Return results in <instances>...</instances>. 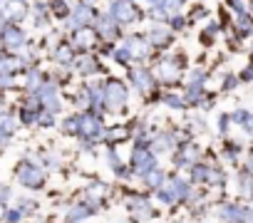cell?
I'll return each mask as SVG.
<instances>
[{"instance_id":"2e32d148","label":"cell","mask_w":253,"mask_h":223,"mask_svg":"<svg viewBox=\"0 0 253 223\" xmlns=\"http://www.w3.org/2000/svg\"><path fill=\"white\" fill-rule=\"evenodd\" d=\"M97 211H99V206L84 198V201H80V203H72V206L67 208V221H70V223H82L84 218L94 216Z\"/></svg>"},{"instance_id":"4dcf8cb0","label":"cell","mask_w":253,"mask_h":223,"mask_svg":"<svg viewBox=\"0 0 253 223\" xmlns=\"http://www.w3.org/2000/svg\"><path fill=\"white\" fill-rule=\"evenodd\" d=\"M169 25H171V30H184L186 20H184V15H174V18H169Z\"/></svg>"},{"instance_id":"83f0119b","label":"cell","mask_w":253,"mask_h":223,"mask_svg":"<svg viewBox=\"0 0 253 223\" xmlns=\"http://www.w3.org/2000/svg\"><path fill=\"white\" fill-rule=\"evenodd\" d=\"M62 132L70 134V137H80V114L77 117H67L62 122Z\"/></svg>"},{"instance_id":"484cf974","label":"cell","mask_w":253,"mask_h":223,"mask_svg":"<svg viewBox=\"0 0 253 223\" xmlns=\"http://www.w3.org/2000/svg\"><path fill=\"white\" fill-rule=\"evenodd\" d=\"M162 104L169 107V109H186V99H184V94H176V92H167V94L162 97Z\"/></svg>"},{"instance_id":"f35d334b","label":"cell","mask_w":253,"mask_h":223,"mask_svg":"<svg viewBox=\"0 0 253 223\" xmlns=\"http://www.w3.org/2000/svg\"><path fill=\"white\" fill-rule=\"evenodd\" d=\"M176 223H186V221H176Z\"/></svg>"},{"instance_id":"f1b7e54d","label":"cell","mask_w":253,"mask_h":223,"mask_svg":"<svg viewBox=\"0 0 253 223\" xmlns=\"http://www.w3.org/2000/svg\"><path fill=\"white\" fill-rule=\"evenodd\" d=\"M50 5H52V15H57V18H70V13H72V8H67V3L65 0H50Z\"/></svg>"},{"instance_id":"44dd1931","label":"cell","mask_w":253,"mask_h":223,"mask_svg":"<svg viewBox=\"0 0 253 223\" xmlns=\"http://www.w3.org/2000/svg\"><path fill=\"white\" fill-rule=\"evenodd\" d=\"M109 193H112V188H109L104 181H94V184H89V186L84 188V198L92 201V203H97V206H99Z\"/></svg>"},{"instance_id":"1f68e13d","label":"cell","mask_w":253,"mask_h":223,"mask_svg":"<svg viewBox=\"0 0 253 223\" xmlns=\"http://www.w3.org/2000/svg\"><path fill=\"white\" fill-rule=\"evenodd\" d=\"M189 129H191V132H204V129H206V122H204L201 117H194V119L189 122Z\"/></svg>"},{"instance_id":"8992f818","label":"cell","mask_w":253,"mask_h":223,"mask_svg":"<svg viewBox=\"0 0 253 223\" xmlns=\"http://www.w3.org/2000/svg\"><path fill=\"white\" fill-rule=\"evenodd\" d=\"M107 13L117 25H132V23L139 20V8L132 3V0H112Z\"/></svg>"},{"instance_id":"7c38bea8","label":"cell","mask_w":253,"mask_h":223,"mask_svg":"<svg viewBox=\"0 0 253 223\" xmlns=\"http://www.w3.org/2000/svg\"><path fill=\"white\" fill-rule=\"evenodd\" d=\"M18 179L28 188H40L45 184V171H42L40 164H23L20 171H18Z\"/></svg>"},{"instance_id":"3957f363","label":"cell","mask_w":253,"mask_h":223,"mask_svg":"<svg viewBox=\"0 0 253 223\" xmlns=\"http://www.w3.org/2000/svg\"><path fill=\"white\" fill-rule=\"evenodd\" d=\"M107 134V127L102 122V114H94V112H84L80 114V137L84 142H102Z\"/></svg>"},{"instance_id":"f546056e","label":"cell","mask_w":253,"mask_h":223,"mask_svg":"<svg viewBox=\"0 0 253 223\" xmlns=\"http://www.w3.org/2000/svg\"><path fill=\"white\" fill-rule=\"evenodd\" d=\"M231 127H233L231 114H218V134H221V137H226V134L231 132Z\"/></svg>"},{"instance_id":"e575fe53","label":"cell","mask_w":253,"mask_h":223,"mask_svg":"<svg viewBox=\"0 0 253 223\" xmlns=\"http://www.w3.org/2000/svg\"><path fill=\"white\" fill-rule=\"evenodd\" d=\"M243 169H246L248 174H253V149L248 151V156H246V164H243Z\"/></svg>"},{"instance_id":"d6a6232c","label":"cell","mask_w":253,"mask_h":223,"mask_svg":"<svg viewBox=\"0 0 253 223\" xmlns=\"http://www.w3.org/2000/svg\"><path fill=\"white\" fill-rule=\"evenodd\" d=\"M238 79H241V82H253V65H248V67L238 74Z\"/></svg>"},{"instance_id":"7a4b0ae2","label":"cell","mask_w":253,"mask_h":223,"mask_svg":"<svg viewBox=\"0 0 253 223\" xmlns=\"http://www.w3.org/2000/svg\"><path fill=\"white\" fill-rule=\"evenodd\" d=\"M102 102H104V109L109 112H122L129 102V89H126L124 82L119 79H112L104 84V92H102Z\"/></svg>"},{"instance_id":"d6986e66","label":"cell","mask_w":253,"mask_h":223,"mask_svg":"<svg viewBox=\"0 0 253 223\" xmlns=\"http://www.w3.org/2000/svg\"><path fill=\"white\" fill-rule=\"evenodd\" d=\"M211 169L213 164H206V161H199L194 169H189V181L194 186H209V179H211Z\"/></svg>"},{"instance_id":"5bb4252c","label":"cell","mask_w":253,"mask_h":223,"mask_svg":"<svg viewBox=\"0 0 253 223\" xmlns=\"http://www.w3.org/2000/svg\"><path fill=\"white\" fill-rule=\"evenodd\" d=\"M94 30H97L99 40H104V42H112V40L119 37V25L109 18V13L97 15V20H94Z\"/></svg>"},{"instance_id":"4316f807","label":"cell","mask_w":253,"mask_h":223,"mask_svg":"<svg viewBox=\"0 0 253 223\" xmlns=\"http://www.w3.org/2000/svg\"><path fill=\"white\" fill-rule=\"evenodd\" d=\"M226 184H228V176H226V171H223L221 166H213V169H211L209 186H213V188H223Z\"/></svg>"},{"instance_id":"ac0fdd59","label":"cell","mask_w":253,"mask_h":223,"mask_svg":"<svg viewBox=\"0 0 253 223\" xmlns=\"http://www.w3.org/2000/svg\"><path fill=\"white\" fill-rule=\"evenodd\" d=\"M3 45L10 47V50H23L25 47V33L15 25H8L3 30Z\"/></svg>"},{"instance_id":"836d02e7","label":"cell","mask_w":253,"mask_h":223,"mask_svg":"<svg viewBox=\"0 0 253 223\" xmlns=\"http://www.w3.org/2000/svg\"><path fill=\"white\" fill-rule=\"evenodd\" d=\"M0 87H3V89H10V87H13V77H10L8 72L0 74Z\"/></svg>"},{"instance_id":"d4e9b609","label":"cell","mask_w":253,"mask_h":223,"mask_svg":"<svg viewBox=\"0 0 253 223\" xmlns=\"http://www.w3.org/2000/svg\"><path fill=\"white\" fill-rule=\"evenodd\" d=\"M184 3H186V0H157L154 5H157L159 10H164V13H167V18H174V15H179V13H181Z\"/></svg>"},{"instance_id":"603a6c76","label":"cell","mask_w":253,"mask_h":223,"mask_svg":"<svg viewBox=\"0 0 253 223\" xmlns=\"http://www.w3.org/2000/svg\"><path fill=\"white\" fill-rule=\"evenodd\" d=\"M167 181H169V174H167L164 169H159V166H157L152 174H147V176H144L147 188H149V191H154V193H157L159 188H164V184H167Z\"/></svg>"},{"instance_id":"9a60e30c","label":"cell","mask_w":253,"mask_h":223,"mask_svg":"<svg viewBox=\"0 0 253 223\" xmlns=\"http://www.w3.org/2000/svg\"><path fill=\"white\" fill-rule=\"evenodd\" d=\"M124 45L129 47L132 57H134V60H139V62H142V60H147V57L154 52L152 42H149L147 37H142V35H129V37L124 40Z\"/></svg>"},{"instance_id":"74e56055","label":"cell","mask_w":253,"mask_h":223,"mask_svg":"<svg viewBox=\"0 0 253 223\" xmlns=\"http://www.w3.org/2000/svg\"><path fill=\"white\" fill-rule=\"evenodd\" d=\"M147 3H152V5H154V3H157V0H147Z\"/></svg>"},{"instance_id":"d590c367","label":"cell","mask_w":253,"mask_h":223,"mask_svg":"<svg viewBox=\"0 0 253 223\" xmlns=\"http://www.w3.org/2000/svg\"><path fill=\"white\" fill-rule=\"evenodd\" d=\"M243 132L253 137V112H251V117H248V122H246V127H243Z\"/></svg>"},{"instance_id":"8fae6325","label":"cell","mask_w":253,"mask_h":223,"mask_svg":"<svg viewBox=\"0 0 253 223\" xmlns=\"http://www.w3.org/2000/svg\"><path fill=\"white\" fill-rule=\"evenodd\" d=\"M154 74H157V79H162V82H174V79L181 74V57H171V55L162 57V60L157 62Z\"/></svg>"},{"instance_id":"52a82bcc","label":"cell","mask_w":253,"mask_h":223,"mask_svg":"<svg viewBox=\"0 0 253 223\" xmlns=\"http://www.w3.org/2000/svg\"><path fill=\"white\" fill-rule=\"evenodd\" d=\"M126 208H129L132 218H137L139 223L144 221H152L157 216V206L149 196H142V193H132L129 198H126Z\"/></svg>"},{"instance_id":"30bf717a","label":"cell","mask_w":253,"mask_h":223,"mask_svg":"<svg viewBox=\"0 0 253 223\" xmlns=\"http://www.w3.org/2000/svg\"><path fill=\"white\" fill-rule=\"evenodd\" d=\"M94 20H97L94 8L87 5V3H80V5L72 8V13H70V18H67V25H70V30L75 33V30L89 28V23H94Z\"/></svg>"},{"instance_id":"ffe728a7","label":"cell","mask_w":253,"mask_h":223,"mask_svg":"<svg viewBox=\"0 0 253 223\" xmlns=\"http://www.w3.org/2000/svg\"><path fill=\"white\" fill-rule=\"evenodd\" d=\"M75 70L80 72V74H84V77H89V74H94L97 70H99V60L94 57V55H89V52H84V55H80V57H75Z\"/></svg>"},{"instance_id":"8d00e7d4","label":"cell","mask_w":253,"mask_h":223,"mask_svg":"<svg viewBox=\"0 0 253 223\" xmlns=\"http://www.w3.org/2000/svg\"><path fill=\"white\" fill-rule=\"evenodd\" d=\"M124 223H139V221H137V218H126Z\"/></svg>"},{"instance_id":"e0dca14e","label":"cell","mask_w":253,"mask_h":223,"mask_svg":"<svg viewBox=\"0 0 253 223\" xmlns=\"http://www.w3.org/2000/svg\"><path fill=\"white\" fill-rule=\"evenodd\" d=\"M97 30L94 28H82V30H75L72 33V47L75 50H92L97 45Z\"/></svg>"},{"instance_id":"6da1fadb","label":"cell","mask_w":253,"mask_h":223,"mask_svg":"<svg viewBox=\"0 0 253 223\" xmlns=\"http://www.w3.org/2000/svg\"><path fill=\"white\" fill-rule=\"evenodd\" d=\"M194 193V184L184 176H169V181L164 184V188L157 191V201L164 206H179L186 203Z\"/></svg>"},{"instance_id":"ba28073f","label":"cell","mask_w":253,"mask_h":223,"mask_svg":"<svg viewBox=\"0 0 253 223\" xmlns=\"http://www.w3.org/2000/svg\"><path fill=\"white\" fill-rule=\"evenodd\" d=\"M129 79L134 84V89L139 94H152L154 87H157V74L154 70L144 67V65H137V67H129Z\"/></svg>"},{"instance_id":"4fadbf2b","label":"cell","mask_w":253,"mask_h":223,"mask_svg":"<svg viewBox=\"0 0 253 223\" xmlns=\"http://www.w3.org/2000/svg\"><path fill=\"white\" fill-rule=\"evenodd\" d=\"M171 35H174L171 25H167V23H154V25L149 28V33H147V40L152 42V47L162 50V47H167V45L171 42Z\"/></svg>"},{"instance_id":"cb8c5ba5","label":"cell","mask_w":253,"mask_h":223,"mask_svg":"<svg viewBox=\"0 0 253 223\" xmlns=\"http://www.w3.org/2000/svg\"><path fill=\"white\" fill-rule=\"evenodd\" d=\"M241 151H243V147H241L238 142H228V144L221 149V159H223L228 166H236L238 159H241Z\"/></svg>"},{"instance_id":"5b68a950","label":"cell","mask_w":253,"mask_h":223,"mask_svg":"<svg viewBox=\"0 0 253 223\" xmlns=\"http://www.w3.org/2000/svg\"><path fill=\"white\" fill-rule=\"evenodd\" d=\"M181 144H184V134L176 132V129H162L152 137V151L157 156L159 154H174Z\"/></svg>"},{"instance_id":"277c9868","label":"cell","mask_w":253,"mask_h":223,"mask_svg":"<svg viewBox=\"0 0 253 223\" xmlns=\"http://www.w3.org/2000/svg\"><path fill=\"white\" fill-rule=\"evenodd\" d=\"M157 166H159L157 154H154L149 147H134V151H132V161H129V169H132L134 176L144 179V176L152 174Z\"/></svg>"},{"instance_id":"9c48e42d","label":"cell","mask_w":253,"mask_h":223,"mask_svg":"<svg viewBox=\"0 0 253 223\" xmlns=\"http://www.w3.org/2000/svg\"><path fill=\"white\" fill-rule=\"evenodd\" d=\"M201 159V149L194 142H184L176 151H174V166L176 169H194Z\"/></svg>"},{"instance_id":"7402d4cb","label":"cell","mask_w":253,"mask_h":223,"mask_svg":"<svg viewBox=\"0 0 253 223\" xmlns=\"http://www.w3.org/2000/svg\"><path fill=\"white\" fill-rule=\"evenodd\" d=\"M236 191L246 198H253V174H248L246 169H241L236 174Z\"/></svg>"}]
</instances>
